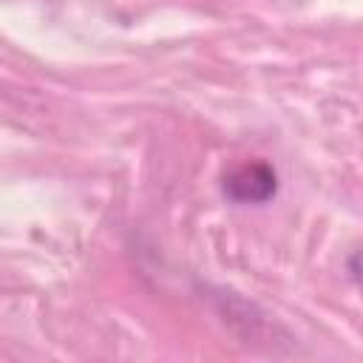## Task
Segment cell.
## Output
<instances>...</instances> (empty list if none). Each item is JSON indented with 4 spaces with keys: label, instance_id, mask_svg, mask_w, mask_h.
I'll return each mask as SVG.
<instances>
[{
    "label": "cell",
    "instance_id": "obj_1",
    "mask_svg": "<svg viewBox=\"0 0 363 363\" xmlns=\"http://www.w3.org/2000/svg\"><path fill=\"white\" fill-rule=\"evenodd\" d=\"M224 196L238 204H264L278 190V176L267 162H244L235 164L224 176Z\"/></svg>",
    "mask_w": 363,
    "mask_h": 363
},
{
    "label": "cell",
    "instance_id": "obj_2",
    "mask_svg": "<svg viewBox=\"0 0 363 363\" xmlns=\"http://www.w3.org/2000/svg\"><path fill=\"white\" fill-rule=\"evenodd\" d=\"M349 272L357 284H363V250H357L352 258H349Z\"/></svg>",
    "mask_w": 363,
    "mask_h": 363
}]
</instances>
